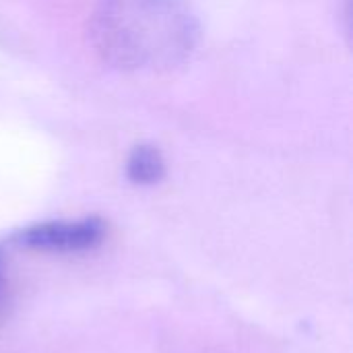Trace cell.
<instances>
[{
	"label": "cell",
	"mask_w": 353,
	"mask_h": 353,
	"mask_svg": "<svg viewBox=\"0 0 353 353\" xmlns=\"http://www.w3.org/2000/svg\"><path fill=\"white\" fill-rule=\"evenodd\" d=\"M103 238H105L103 221L95 217H87L79 221L37 223L21 230L12 242L43 252H83L99 246Z\"/></svg>",
	"instance_id": "7a4b0ae2"
},
{
	"label": "cell",
	"mask_w": 353,
	"mask_h": 353,
	"mask_svg": "<svg viewBox=\"0 0 353 353\" xmlns=\"http://www.w3.org/2000/svg\"><path fill=\"white\" fill-rule=\"evenodd\" d=\"M196 19L186 0H97L93 39L103 58L128 70H165L196 43Z\"/></svg>",
	"instance_id": "6da1fadb"
},
{
	"label": "cell",
	"mask_w": 353,
	"mask_h": 353,
	"mask_svg": "<svg viewBox=\"0 0 353 353\" xmlns=\"http://www.w3.org/2000/svg\"><path fill=\"white\" fill-rule=\"evenodd\" d=\"M163 172H165V163H163L161 153L155 147H147V145L137 147L130 153L128 163H126L128 178L141 186L157 184L163 178Z\"/></svg>",
	"instance_id": "3957f363"
},
{
	"label": "cell",
	"mask_w": 353,
	"mask_h": 353,
	"mask_svg": "<svg viewBox=\"0 0 353 353\" xmlns=\"http://www.w3.org/2000/svg\"><path fill=\"white\" fill-rule=\"evenodd\" d=\"M4 296V269H2V252H0V302Z\"/></svg>",
	"instance_id": "277c9868"
}]
</instances>
